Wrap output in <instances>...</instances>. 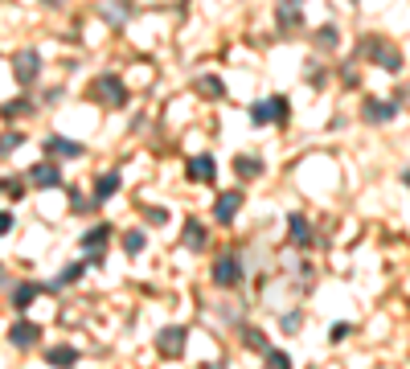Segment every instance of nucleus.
<instances>
[{"label":"nucleus","mask_w":410,"mask_h":369,"mask_svg":"<svg viewBox=\"0 0 410 369\" xmlns=\"http://www.w3.org/2000/svg\"><path fill=\"white\" fill-rule=\"evenodd\" d=\"M361 53H365V58H373V62H377L382 70H390V74H394V70H402V53H398V49H390L382 37H365Z\"/></svg>","instance_id":"nucleus-1"},{"label":"nucleus","mask_w":410,"mask_h":369,"mask_svg":"<svg viewBox=\"0 0 410 369\" xmlns=\"http://www.w3.org/2000/svg\"><path fill=\"white\" fill-rule=\"evenodd\" d=\"M283 119H287V98H279V94L250 107V123H259V128L263 123H283Z\"/></svg>","instance_id":"nucleus-2"},{"label":"nucleus","mask_w":410,"mask_h":369,"mask_svg":"<svg viewBox=\"0 0 410 369\" xmlns=\"http://www.w3.org/2000/svg\"><path fill=\"white\" fill-rule=\"evenodd\" d=\"M37 70H42V58H37V49H21V53L12 58V78H17L21 87H29V83L37 78Z\"/></svg>","instance_id":"nucleus-3"},{"label":"nucleus","mask_w":410,"mask_h":369,"mask_svg":"<svg viewBox=\"0 0 410 369\" xmlns=\"http://www.w3.org/2000/svg\"><path fill=\"white\" fill-rule=\"evenodd\" d=\"M94 98L99 103H107V107H123V98H128V91H123V83L115 78V74H103L99 83H94Z\"/></svg>","instance_id":"nucleus-4"},{"label":"nucleus","mask_w":410,"mask_h":369,"mask_svg":"<svg viewBox=\"0 0 410 369\" xmlns=\"http://www.w3.org/2000/svg\"><path fill=\"white\" fill-rule=\"evenodd\" d=\"M156 349H160V357H169V361H177L185 353V328H160V336H156Z\"/></svg>","instance_id":"nucleus-5"},{"label":"nucleus","mask_w":410,"mask_h":369,"mask_svg":"<svg viewBox=\"0 0 410 369\" xmlns=\"http://www.w3.org/2000/svg\"><path fill=\"white\" fill-rule=\"evenodd\" d=\"M214 283H218V287H238V283H242V263H238L234 255H222V259L214 263Z\"/></svg>","instance_id":"nucleus-6"},{"label":"nucleus","mask_w":410,"mask_h":369,"mask_svg":"<svg viewBox=\"0 0 410 369\" xmlns=\"http://www.w3.org/2000/svg\"><path fill=\"white\" fill-rule=\"evenodd\" d=\"M8 341H12L17 349H29L33 341H42V328H37L33 320H17L12 328H8Z\"/></svg>","instance_id":"nucleus-7"},{"label":"nucleus","mask_w":410,"mask_h":369,"mask_svg":"<svg viewBox=\"0 0 410 369\" xmlns=\"http://www.w3.org/2000/svg\"><path fill=\"white\" fill-rule=\"evenodd\" d=\"M29 181L37 184V189H58V184H62V173H58V164H33V169H29Z\"/></svg>","instance_id":"nucleus-8"},{"label":"nucleus","mask_w":410,"mask_h":369,"mask_svg":"<svg viewBox=\"0 0 410 369\" xmlns=\"http://www.w3.org/2000/svg\"><path fill=\"white\" fill-rule=\"evenodd\" d=\"M107 238H111V226H107V222H99L94 230L83 234V246L91 250V259H103V246H107Z\"/></svg>","instance_id":"nucleus-9"},{"label":"nucleus","mask_w":410,"mask_h":369,"mask_svg":"<svg viewBox=\"0 0 410 369\" xmlns=\"http://www.w3.org/2000/svg\"><path fill=\"white\" fill-rule=\"evenodd\" d=\"M238 209H242V193L234 189V193H222V197H218L214 218H218V222H234V214H238Z\"/></svg>","instance_id":"nucleus-10"},{"label":"nucleus","mask_w":410,"mask_h":369,"mask_svg":"<svg viewBox=\"0 0 410 369\" xmlns=\"http://www.w3.org/2000/svg\"><path fill=\"white\" fill-rule=\"evenodd\" d=\"M214 173H218V164H214L210 156H193V160H189V181L210 184V181H214Z\"/></svg>","instance_id":"nucleus-11"},{"label":"nucleus","mask_w":410,"mask_h":369,"mask_svg":"<svg viewBox=\"0 0 410 369\" xmlns=\"http://www.w3.org/2000/svg\"><path fill=\"white\" fill-rule=\"evenodd\" d=\"M185 246H189V250H205V246H210V234H205V226H201L197 218L185 222Z\"/></svg>","instance_id":"nucleus-12"},{"label":"nucleus","mask_w":410,"mask_h":369,"mask_svg":"<svg viewBox=\"0 0 410 369\" xmlns=\"http://www.w3.org/2000/svg\"><path fill=\"white\" fill-rule=\"evenodd\" d=\"M394 115H398V103H377V98L365 103V119H369V123H386V119H394Z\"/></svg>","instance_id":"nucleus-13"},{"label":"nucleus","mask_w":410,"mask_h":369,"mask_svg":"<svg viewBox=\"0 0 410 369\" xmlns=\"http://www.w3.org/2000/svg\"><path fill=\"white\" fill-rule=\"evenodd\" d=\"M46 152L49 156H83V144H74V139H62V136H49L46 139Z\"/></svg>","instance_id":"nucleus-14"},{"label":"nucleus","mask_w":410,"mask_h":369,"mask_svg":"<svg viewBox=\"0 0 410 369\" xmlns=\"http://www.w3.org/2000/svg\"><path fill=\"white\" fill-rule=\"evenodd\" d=\"M287 238H291V246H308V242H312L308 222H304L300 214H291V218H287Z\"/></svg>","instance_id":"nucleus-15"},{"label":"nucleus","mask_w":410,"mask_h":369,"mask_svg":"<svg viewBox=\"0 0 410 369\" xmlns=\"http://www.w3.org/2000/svg\"><path fill=\"white\" fill-rule=\"evenodd\" d=\"M222 91H226V87H222L218 74H201V78H197V94H201V98H222Z\"/></svg>","instance_id":"nucleus-16"},{"label":"nucleus","mask_w":410,"mask_h":369,"mask_svg":"<svg viewBox=\"0 0 410 369\" xmlns=\"http://www.w3.org/2000/svg\"><path fill=\"white\" fill-rule=\"evenodd\" d=\"M119 193V173H103L99 181H94V197L99 201H107V197H115Z\"/></svg>","instance_id":"nucleus-17"},{"label":"nucleus","mask_w":410,"mask_h":369,"mask_svg":"<svg viewBox=\"0 0 410 369\" xmlns=\"http://www.w3.org/2000/svg\"><path fill=\"white\" fill-rule=\"evenodd\" d=\"M46 361L49 366H58V369H70L74 361H78V349H70V345H66V349H49Z\"/></svg>","instance_id":"nucleus-18"},{"label":"nucleus","mask_w":410,"mask_h":369,"mask_svg":"<svg viewBox=\"0 0 410 369\" xmlns=\"http://www.w3.org/2000/svg\"><path fill=\"white\" fill-rule=\"evenodd\" d=\"M37 291H42L37 283H21V287H17V295H12V308H17V312H25V308L37 300Z\"/></svg>","instance_id":"nucleus-19"},{"label":"nucleus","mask_w":410,"mask_h":369,"mask_svg":"<svg viewBox=\"0 0 410 369\" xmlns=\"http://www.w3.org/2000/svg\"><path fill=\"white\" fill-rule=\"evenodd\" d=\"M304 21V12H300V4H291V0H283L279 4V25L283 29H291V25H300Z\"/></svg>","instance_id":"nucleus-20"},{"label":"nucleus","mask_w":410,"mask_h":369,"mask_svg":"<svg viewBox=\"0 0 410 369\" xmlns=\"http://www.w3.org/2000/svg\"><path fill=\"white\" fill-rule=\"evenodd\" d=\"M336 42H341V33H336L332 25H324V29H316V46H320V49H336Z\"/></svg>","instance_id":"nucleus-21"},{"label":"nucleus","mask_w":410,"mask_h":369,"mask_svg":"<svg viewBox=\"0 0 410 369\" xmlns=\"http://www.w3.org/2000/svg\"><path fill=\"white\" fill-rule=\"evenodd\" d=\"M144 242H148V238H144L139 230H128V234H123V250H128V255H139V250H144Z\"/></svg>","instance_id":"nucleus-22"},{"label":"nucleus","mask_w":410,"mask_h":369,"mask_svg":"<svg viewBox=\"0 0 410 369\" xmlns=\"http://www.w3.org/2000/svg\"><path fill=\"white\" fill-rule=\"evenodd\" d=\"M25 111H29V103H25V98H12V103H4V107H0V115H4V119H17V115H25Z\"/></svg>","instance_id":"nucleus-23"},{"label":"nucleus","mask_w":410,"mask_h":369,"mask_svg":"<svg viewBox=\"0 0 410 369\" xmlns=\"http://www.w3.org/2000/svg\"><path fill=\"white\" fill-rule=\"evenodd\" d=\"M238 173H242V177H259V173H263V160H250V156H238Z\"/></svg>","instance_id":"nucleus-24"},{"label":"nucleus","mask_w":410,"mask_h":369,"mask_svg":"<svg viewBox=\"0 0 410 369\" xmlns=\"http://www.w3.org/2000/svg\"><path fill=\"white\" fill-rule=\"evenodd\" d=\"M267 369H291L287 353H279V349H267Z\"/></svg>","instance_id":"nucleus-25"},{"label":"nucleus","mask_w":410,"mask_h":369,"mask_svg":"<svg viewBox=\"0 0 410 369\" xmlns=\"http://www.w3.org/2000/svg\"><path fill=\"white\" fill-rule=\"evenodd\" d=\"M74 279H83V263H74V267H66V271L58 275V283H53V287H66V283H74Z\"/></svg>","instance_id":"nucleus-26"},{"label":"nucleus","mask_w":410,"mask_h":369,"mask_svg":"<svg viewBox=\"0 0 410 369\" xmlns=\"http://www.w3.org/2000/svg\"><path fill=\"white\" fill-rule=\"evenodd\" d=\"M17 144H21V136H17V132H8V136H0V156H8V152H17Z\"/></svg>","instance_id":"nucleus-27"},{"label":"nucleus","mask_w":410,"mask_h":369,"mask_svg":"<svg viewBox=\"0 0 410 369\" xmlns=\"http://www.w3.org/2000/svg\"><path fill=\"white\" fill-rule=\"evenodd\" d=\"M242 336H246V345H250V349H267V336H263V332H255V328H246Z\"/></svg>","instance_id":"nucleus-28"},{"label":"nucleus","mask_w":410,"mask_h":369,"mask_svg":"<svg viewBox=\"0 0 410 369\" xmlns=\"http://www.w3.org/2000/svg\"><path fill=\"white\" fill-rule=\"evenodd\" d=\"M144 218H148V222H156V226H164V222H169V209H152V205H148V209H144Z\"/></svg>","instance_id":"nucleus-29"},{"label":"nucleus","mask_w":410,"mask_h":369,"mask_svg":"<svg viewBox=\"0 0 410 369\" xmlns=\"http://www.w3.org/2000/svg\"><path fill=\"white\" fill-rule=\"evenodd\" d=\"M283 328H287V332H296V328H300V312H291V316H283Z\"/></svg>","instance_id":"nucleus-30"},{"label":"nucleus","mask_w":410,"mask_h":369,"mask_svg":"<svg viewBox=\"0 0 410 369\" xmlns=\"http://www.w3.org/2000/svg\"><path fill=\"white\" fill-rule=\"evenodd\" d=\"M12 230V214H0V234H8Z\"/></svg>","instance_id":"nucleus-31"},{"label":"nucleus","mask_w":410,"mask_h":369,"mask_svg":"<svg viewBox=\"0 0 410 369\" xmlns=\"http://www.w3.org/2000/svg\"><path fill=\"white\" fill-rule=\"evenodd\" d=\"M0 283H4V267H0Z\"/></svg>","instance_id":"nucleus-32"},{"label":"nucleus","mask_w":410,"mask_h":369,"mask_svg":"<svg viewBox=\"0 0 410 369\" xmlns=\"http://www.w3.org/2000/svg\"><path fill=\"white\" fill-rule=\"evenodd\" d=\"M46 4H62V0H46Z\"/></svg>","instance_id":"nucleus-33"}]
</instances>
